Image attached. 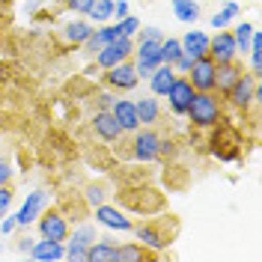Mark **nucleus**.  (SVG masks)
I'll use <instances>...</instances> for the list:
<instances>
[{
	"mask_svg": "<svg viewBox=\"0 0 262 262\" xmlns=\"http://www.w3.org/2000/svg\"><path fill=\"white\" fill-rule=\"evenodd\" d=\"M86 262H116V245H111L107 238H96L86 247Z\"/></svg>",
	"mask_w": 262,
	"mask_h": 262,
	"instance_id": "24",
	"label": "nucleus"
},
{
	"mask_svg": "<svg viewBox=\"0 0 262 262\" xmlns=\"http://www.w3.org/2000/svg\"><path fill=\"white\" fill-rule=\"evenodd\" d=\"M242 72H245V69L235 63V60H232V63H214V90H217L221 96H227L229 90H232V83L242 78Z\"/></svg>",
	"mask_w": 262,
	"mask_h": 262,
	"instance_id": "16",
	"label": "nucleus"
},
{
	"mask_svg": "<svg viewBox=\"0 0 262 262\" xmlns=\"http://www.w3.org/2000/svg\"><path fill=\"white\" fill-rule=\"evenodd\" d=\"M212 146H214V155H217L221 161H235V158H238V143H235V134L229 128L214 134Z\"/></svg>",
	"mask_w": 262,
	"mask_h": 262,
	"instance_id": "18",
	"label": "nucleus"
},
{
	"mask_svg": "<svg viewBox=\"0 0 262 262\" xmlns=\"http://www.w3.org/2000/svg\"><path fill=\"white\" fill-rule=\"evenodd\" d=\"M90 33H93V27H90V21H83V18H75V21L63 24V39L69 45H83Z\"/></svg>",
	"mask_w": 262,
	"mask_h": 262,
	"instance_id": "23",
	"label": "nucleus"
},
{
	"mask_svg": "<svg viewBox=\"0 0 262 262\" xmlns=\"http://www.w3.org/2000/svg\"><path fill=\"white\" fill-rule=\"evenodd\" d=\"M107 111L114 114V119L119 122V128L122 131H137L140 128V119H137V111H134V101H128V98H114V104H111Z\"/></svg>",
	"mask_w": 262,
	"mask_h": 262,
	"instance_id": "14",
	"label": "nucleus"
},
{
	"mask_svg": "<svg viewBox=\"0 0 262 262\" xmlns=\"http://www.w3.org/2000/svg\"><path fill=\"white\" fill-rule=\"evenodd\" d=\"M15 227H18V224H15V214H3V217H0V232H3V235H9Z\"/></svg>",
	"mask_w": 262,
	"mask_h": 262,
	"instance_id": "37",
	"label": "nucleus"
},
{
	"mask_svg": "<svg viewBox=\"0 0 262 262\" xmlns=\"http://www.w3.org/2000/svg\"><path fill=\"white\" fill-rule=\"evenodd\" d=\"M96 229L90 227V224H81V227L75 229V232H69V238H66L63 245H75V247H90L96 242Z\"/></svg>",
	"mask_w": 262,
	"mask_h": 262,
	"instance_id": "26",
	"label": "nucleus"
},
{
	"mask_svg": "<svg viewBox=\"0 0 262 262\" xmlns=\"http://www.w3.org/2000/svg\"><path fill=\"white\" fill-rule=\"evenodd\" d=\"M86 203H90L93 209L101 206V203H104V188H101V185H90V188H86Z\"/></svg>",
	"mask_w": 262,
	"mask_h": 262,
	"instance_id": "32",
	"label": "nucleus"
},
{
	"mask_svg": "<svg viewBox=\"0 0 262 262\" xmlns=\"http://www.w3.org/2000/svg\"><path fill=\"white\" fill-rule=\"evenodd\" d=\"M93 131H96L101 140H116L119 134H122V128H119V122L114 119V114L104 107V111H98L96 116H93Z\"/></svg>",
	"mask_w": 262,
	"mask_h": 262,
	"instance_id": "19",
	"label": "nucleus"
},
{
	"mask_svg": "<svg viewBox=\"0 0 262 262\" xmlns=\"http://www.w3.org/2000/svg\"><path fill=\"white\" fill-rule=\"evenodd\" d=\"M101 98V104H104V107H111V104H114V96H107V93H104V96H98Z\"/></svg>",
	"mask_w": 262,
	"mask_h": 262,
	"instance_id": "41",
	"label": "nucleus"
},
{
	"mask_svg": "<svg viewBox=\"0 0 262 262\" xmlns=\"http://www.w3.org/2000/svg\"><path fill=\"white\" fill-rule=\"evenodd\" d=\"M194 93H196V90L191 86V81H188V78H176L164 98L170 101V111H173V114L185 116V114H188V107H191V98H194Z\"/></svg>",
	"mask_w": 262,
	"mask_h": 262,
	"instance_id": "10",
	"label": "nucleus"
},
{
	"mask_svg": "<svg viewBox=\"0 0 262 262\" xmlns=\"http://www.w3.org/2000/svg\"><path fill=\"white\" fill-rule=\"evenodd\" d=\"M104 83L111 86V90H119V93H131L140 78H137V69L131 60H122V63L111 66V69H104Z\"/></svg>",
	"mask_w": 262,
	"mask_h": 262,
	"instance_id": "5",
	"label": "nucleus"
},
{
	"mask_svg": "<svg viewBox=\"0 0 262 262\" xmlns=\"http://www.w3.org/2000/svg\"><path fill=\"white\" fill-rule=\"evenodd\" d=\"M209 33L203 30H188L185 36H182V54L185 57H191V60H200V57H209Z\"/></svg>",
	"mask_w": 262,
	"mask_h": 262,
	"instance_id": "15",
	"label": "nucleus"
},
{
	"mask_svg": "<svg viewBox=\"0 0 262 262\" xmlns=\"http://www.w3.org/2000/svg\"><path fill=\"white\" fill-rule=\"evenodd\" d=\"M125 15H131L128 12V0H114V18L119 21V18H125Z\"/></svg>",
	"mask_w": 262,
	"mask_h": 262,
	"instance_id": "38",
	"label": "nucleus"
},
{
	"mask_svg": "<svg viewBox=\"0 0 262 262\" xmlns=\"http://www.w3.org/2000/svg\"><path fill=\"white\" fill-rule=\"evenodd\" d=\"M191 66H194V60H191V57H185V54H179V57L173 60V72H176V75H188V72H191Z\"/></svg>",
	"mask_w": 262,
	"mask_h": 262,
	"instance_id": "35",
	"label": "nucleus"
},
{
	"mask_svg": "<svg viewBox=\"0 0 262 262\" xmlns=\"http://www.w3.org/2000/svg\"><path fill=\"white\" fill-rule=\"evenodd\" d=\"M36 224H39V235L42 238H51V242H66L69 238V217H66L60 209H51V212L39 214L36 217Z\"/></svg>",
	"mask_w": 262,
	"mask_h": 262,
	"instance_id": "6",
	"label": "nucleus"
},
{
	"mask_svg": "<svg viewBox=\"0 0 262 262\" xmlns=\"http://www.w3.org/2000/svg\"><path fill=\"white\" fill-rule=\"evenodd\" d=\"M131 51H134V39H131V36H122V39H114V42L101 45V51L96 54L98 69H111V66L122 63V60H128Z\"/></svg>",
	"mask_w": 262,
	"mask_h": 262,
	"instance_id": "7",
	"label": "nucleus"
},
{
	"mask_svg": "<svg viewBox=\"0 0 262 262\" xmlns=\"http://www.w3.org/2000/svg\"><path fill=\"white\" fill-rule=\"evenodd\" d=\"M30 256L39 262H51V259H66V245L63 242H51V238H42V242H33Z\"/></svg>",
	"mask_w": 262,
	"mask_h": 262,
	"instance_id": "20",
	"label": "nucleus"
},
{
	"mask_svg": "<svg viewBox=\"0 0 262 262\" xmlns=\"http://www.w3.org/2000/svg\"><path fill=\"white\" fill-rule=\"evenodd\" d=\"M93 217H96L101 227L114 229V232H131V227H134V224H131L128 217L116 209V206H107V203L96 206V209H93Z\"/></svg>",
	"mask_w": 262,
	"mask_h": 262,
	"instance_id": "11",
	"label": "nucleus"
},
{
	"mask_svg": "<svg viewBox=\"0 0 262 262\" xmlns=\"http://www.w3.org/2000/svg\"><path fill=\"white\" fill-rule=\"evenodd\" d=\"M30 247H33V238L27 235V238H21V245H18V250L21 253H30Z\"/></svg>",
	"mask_w": 262,
	"mask_h": 262,
	"instance_id": "40",
	"label": "nucleus"
},
{
	"mask_svg": "<svg viewBox=\"0 0 262 262\" xmlns=\"http://www.w3.org/2000/svg\"><path fill=\"white\" fill-rule=\"evenodd\" d=\"M173 3V15L182 24H196L200 21V3L196 0H170Z\"/></svg>",
	"mask_w": 262,
	"mask_h": 262,
	"instance_id": "25",
	"label": "nucleus"
},
{
	"mask_svg": "<svg viewBox=\"0 0 262 262\" xmlns=\"http://www.w3.org/2000/svg\"><path fill=\"white\" fill-rule=\"evenodd\" d=\"M209 57L214 63H232L238 57V48H235V36L232 30H214V36L209 39Z\"/></svg>",
	"mask_w": 262,
	"mask_h": 262,
	"instance_id": "8",
	"label": "nucleus"
},
{
	"mask_svg": "<svg viewBox=\"0 0 262 262\" xmlns=\"http://www.w3.org/2000/svg\"><path fill=\"white\" fill-rule=\"evenodd\" d=\"M93 6V0H66V9L69 12H78V15H86Z\"/></svg>",
	"mask_w": 262,
	"mask_h": 262,
	"instance_id": "34",
	"label": "nucleus"
},
{
	"mask_svg": "<svg viewBox=\"0 0 262 262\" xmlns=\"http://www.w3.org/2000/svg\"><path fill=\"white\" fill-rule=\"evenodd\" d=\"M224 98H229L232 101V107H238V111H247L253 101H259L262 93H259V81L253 78V75H247V72H242V78L232 83V90H229Z\"/></svg>",
	"mask_w": 262,
	"mask_h": 262,
	"instance_id": "2",
	"label": "nucleus"
},
{
	"mask_svg": "<svg viewBox=\"0 0 262 262\" xmlns=\"http://www.w3.org/2000/svg\"><path fill=\"white\" fill-rule=\"evenodd\" d=\"M9 176H12V167H9V161H3V158H0V188H3V185H9Z\"/></svg>",
	"mask_w": 262,
	"mask_h": 262,
	"instance_id": "39",
	"label": "nucleus"
},
{
	"mask_svg": "<svg viewBox=\"0 0 262 262\" xmlns=\"http://www.w3.org/2000/svg\"><path fill=\"white\" fill-rule=\"evenodd\" d=\"M179 54H182V42H179V39H173V36H170V39H164V42H161V63L173 66V60H176Z\"/></svg>",
	"mask_w": 262,
	"mask_h": 262,
	"instance_id": "30",
	"label": "nucleus"
},
{
	"mask_svg": "<svg viewBox=\"0 0 262 262\" xmlns=\"http://www.w3.org/2000/svg\"><path fill=\"white\" fill-rule=\"evenodd\" d=\"M146 259H158V253L149 250V247H143L140 242L116 247V262H146Z\"/></svg>",
	"mask_w": 262,
	"mask_h": 262,
	"instance_id": "21",
	"label": "nucleus"
},
{
	"mask_svg": "<svg viewBox=\"0 0 262 262\" xmlns=\"http://www.w3.org/2000/svg\"><path fill=\"white\" fill-rule=\"evenodd\" d=\"M66 259H72V262H86V247L66 245Z\"/></svg>",
	"mask_w": 262,
	"mask_h": 262,
	"instance_id": "36",
	"label": "nucleus"
},
{
	"mask_svg": "<svg viewBox=\"0 0 262 262\" xmlns=\"http://www.w3.org/2000/svg\"><path fill=\"white\" fill-rule=\"evenodd\" d=\"M131 54H134L137 78L140 81H149V75L155 72V66H161V42H137Z\"/></svg>",
	"mask_w": 262,
	"mask_h": 262,
	"instance_id": "4",
	"label": "nucleus"
},
{
	"mask_svg": "<svg viewBox=\"0 0 262 262\" xmlns=\"http://www.w3.org/2000/svg\"><path fill=\"white\" fill-rule=\"evenodd\" d=\"M179 75L173 72V66L170 63H161V66H155V72L149 75V90L155 93V96H167V90L173 86V81H176Z\"/></svg>",
	"mask_w": 262,
	"mask_h": 262,
	"instance_id": "17",
	"label": "nucleus"
},
{
	"mask_svg": "<svg viewBox=\"0 0 262 262\" xmlns=\"http://www.w3.org/2000/svg\"><path fill=\"white\" fill-rule=\"evenodd\" d=\"M185 78L191 81V86H194L196 93H212L214 90V60L212 57H200V60H194L191 72H188Z\"/></svg>",
	"mask_w": 262,
	"mask_h": 262,
	"instance_id": "9",
	"label": "nucleus"
},
{
	"mask_svg": "<svg viewBox=\"0 0 262 262\" xmlns=\"http://www.w3.org/2000/svg\"><path fill=\"white\" fill-rule=\"evenodd\" d=\"M188 119L194 122L196 128H217L221 119H224V107H221V98L212 93H194L191 98V107H188Z\"/></svg>",
	"mask_w": 262,
	"mask_h": 262,
	"instance_id": "1",
	"label": "nucleus"
},
{
	"mask_svg": "<svg viewBox=\"0 0 262 262\" xmlns=\"http://www.w3.org/2000/svg\"><path fill=\"white\" fill-rule=\"evenodd\" d=\"M86 18H90V21H98V24L111 21V18H114V0H93Z\"/></svg>",
	"mask_w": 262,
	"mask_h": 262,
	"instance_id": "28",
	"label": "nucleus"
},
{
	"mask_svg": "<svg viewBox=\"0 0 262 262\" xmlns=\"http://www.w3.org/2000/svg\"><path fill=\"white\" fill-rule=\"evenodd\" d=\"M238 12H242V3H235V0H227V3H224V9L212 15V27H214V30L227 27V24H229V21H232L235 15H238Z\"/></svg>",
	"mask_w": 262,
	"mask_h": 262,
	"instance_id": "27",
	"label": "nucleus"
},
{
	"mask_svg": "<svg viewBox=\"0 0 262 262\" xmlns=\"http://www.w3.org/2000/svg\"><path fill=\"white\" fill-rule=\"evenodd\" d=\"M253 30H256V24H250V21H242L235 30H232V36H235V48H238V54H247V48H250V36H253Z\"/></svg>",
	"mask_w": 262,
	"mask_h": 262,
	"instance_id": "29",
	"label": "nucleus"
},
{
	"mask_svg": "<svg viewBox=\"0 0 262 262\" xmlns=\"http://www.w3.org/2000/svg\"><path fill=\"white\" fill-rule=\"evenodd\" d=\"M45 203H48V194H45V191H33V194H27L24 206L15 212V224H18V227H30L33 221L42 214Z\"/></svg>",
	"mask_w": 262,
	"mask_h": 262,
	"instance_id": "12",
	"label": "nucleus"
},
{
	"mask_svg": "<svg viewBox=\"0 0 262 262\" xmlns=\"http://www.w3.org/2000/svg\"><path fill=\"white\" fill-rule=\"evenodd\" d=\"M131 232L137 235V242H140V245L149 247V250H155V253H161L164 247L170 245V238H167V235H164L155 224H134V227H131Z\"/></svg>",
	"mask_w": 262,
	"mask_h": 262,
	"instance_id": "13",
	"label": "nucleus"
},
{
	"mask_svg": "<svg viewBox=\"0 0 262 262\" xmlns=\"http://www.w3.org/2000/svg\"><path fill=\"white\" fill-rule=\"evenodd\" d=\"M137 36H140V42H164V33L158 30V27H143V24H140Z\"/></svg>",
	"mask_w": 262,
	"mask_h": 262,
	"instance_id": "31",
	"label": "nucleus"
},
{
	"mask_svg": "<svg viewBox=\"0 0 262 262\" xmlns=\"http://www.w3.org/2000/svg\"><path fill=\"white\" fill-rule=\"evenodd\" d=\"M158 143H161V137L155 134V131L149 128H140L134 131V143H131V155H134V161H140V164H152V161H158L161 155H158Z\"/></svg>",
	"mask_w": 262,
	"mask_h": 262,
	"instance_id": "3",
	"label": "nucleus"
},
{
	"mask_svg": "<svg viewBox=\"0 0 262 262\" xmlns=\"http://www.w3.org/2000/svg\"><path fill=\"white\" fill-rule=\"evenodd\" d=\"M134 111H137V119H140V125H155V122L161 119L158 98H137V101H134Z\"/></svg>",
	"mask_w": 262,
	"mask_h": 262,
	"instance_id": "22",
	"label": "nucleus"
},
{
	"mask_svg": "<svg viewBox=\"0 0 262 262\" xmlns=\"http://www.w3.org/2000/svg\"><path fill=\"white\" fill-rule=\"evenodd\" d=\"M12 188H9V185H3V188H0V217H3V214H9V206H12Z\"/></svg>",
	"mask_w": 262,
	"mask_h": 262,
	"instance_id": "33",
	"label": "nucleus"
}]
</instances>
